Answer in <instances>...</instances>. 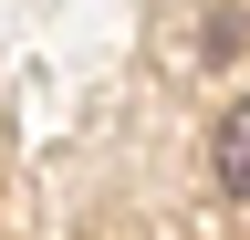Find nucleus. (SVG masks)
<instances>
[{"mask_svg": "<svg viewBox=\"0 0 250 240\" xmlns=\"http://www.w3.org/2000/svg\"><path fill=\"white\" fill-rule=\"evenodd\" d=\"M208 167H219V198H240V209H250V105H229V115H219Z\"/></svg>", "mask_w": 250, "mask_h": 240, "instance_id": "nucleus-1", "label": "nucleus"}]
</instances>
